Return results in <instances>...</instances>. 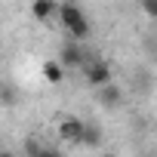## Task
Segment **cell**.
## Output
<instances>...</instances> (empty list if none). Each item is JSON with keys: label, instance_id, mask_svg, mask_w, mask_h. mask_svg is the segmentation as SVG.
I'll return each mask as SVG.
<instances>
[{"label": "cell", "instance_id": "6da1fadb", "mask_svg": "<svg viewBox=\"0 0 157 157\" xmlns=\"http://www.w3.org/2000/svg\"><path fill=\"white\" fill-rule=\"evenodd\" d=\"M59 22H62V28L68 31V37L71 40H86L90 37V31H93V25H90V19H86V13L77 6V3H71V0H65V3H59Z\"/></svg>", "mask_w": 157, "mask_h": 157}, {"label": "cell", "instance_id": "4fadbf2b", "mask_svg": "<svg viewBox=\"0 0 157 157\" xmlns=\"http://www.w3.org/2000/svg\"><path fill=\"white\" fill-rule=\"evenodd\" d=\"M102 157H117V154H102Z\"/></svg>", "mask_w": 157, "mask_h": 157}, {"label": "cell", "instance_id": "ba28073f", "mask_svg": "<svg viewBox=\"0 0 157 157\" xmlns=\"http://www.w3.org/2000/svg\"><path fill=\"white\" fill-rule=\"evenodd\" d=\"M80 145L99 148V145H102V129H99L96 123H86V126H83V136H80Z\"/></svg>", "mask_w": 157, "mask_h": 157}, {"label": "cell", "instance_id": "8fae6325", "mask_svg": "<svg viewBox=\"0 0 157 157\" xmlns=\"http://www.w3.org/2000/svg\"><path fill=\"white\" fill-rule=\"evenodd\" d=\"M37 157H65L59 148H52V145H43L40 151H37Z\"/></svg>", "mask_w": 157, "mask_h": 157}, {"label": "cell", "instance_id": "5bb4252c", "mask_svg": "<svg viewBox=\"0 0 157 157\" xmlns=\"http://www.w3.org/2000/svg\"><path fill=\"white\" fill-rule=\"evenodd\" d=\"M52 3H65V0H52Z\"/></svg>", "mask_w": 157, "mask_h": 157}, {"label": "cell", "instance_id": "5b68a950", "mask_svg": "<svg viewBox=\"0 0 157 157\" xmlns=\"http://www.w3.org/2000/svg\"><path fill=\"white\" fill-rule=\"evenodd\" d=\"M59 16V3L52 0H31V19L34 22H52Z\"/></svg>", "mask_w": 157, "mask_h": 157}, {"label": "cell", "instance_id": "3957f363", "mask_svg": "<svg viewBox=\"0 0 157 157\" xmlns=\"http://www.w3.org/2000/svg\"><path fill=\"white\" fill-rule=\"evenodd\" d=\"M83 126H86V120H80V117H74V114H68V117H62V120H59L56 132H59V139H62V142H71V145H80V136H83Z\"/></svg>", "mask_w": 157, "mask_h": 157}, {"label": "cell", "instance_id": "7c38bea8", "mask_svg": "<svg viewBox=\"0 0 157 157\" xmlns=\"http://www.w3.org/2000/svg\"><path fill=\"white\" fill-rule=\"evenodd\" d=\"M0 157H16V151H10V148H0Z\"/></svg>", "mask_w": 157, "mask_h": 157}, {"label": "cell", "instance_id": "7a4b0ae2", "mask_svg": "<svg viewBox=\"0 0 157 157\" xmlns=\"http://www.w3.org/2000/svg\"><path fill=\"white\" fill-rule=\"evenodd\" d=\"M80 71H83V80H86L93 90H99V86H105V83H111V80H114L111 65H108V62H102V59H90Z\"/></svg>", "mask_w": 157, "mask_h": 157}, {"label": "cell", "instance_id": "30bf717a", "mask_svg": "<svg viewBox=\"0 0 157 157\" xmlns=\"http://www.w3.org/2000/svg\"><path fill=\"white\" fill-rule=\"evenodd\" d=\"M142 13L157 22V0H142Z\"/></svg>", "mask_w": 157, "mask_h": 157}, {"label": "cell", "instance_id": "277c9868", "mask_svg": "<svg viewBox=\"0 0 157 157\" xmlns=\"http://www.w3.org/2000/svg\"><path fill=\"white\" fill-rule=\"evenodd\" d=\"M59 62H62V65H65V71H68V68H83L90 59H86V52L80 49V43L74 40V43H65V46H62Z\"/></svg>", "mask_w": 157, "mask_h": 157}, {"label": "cell", "instance_id": "52a82bcc", "mask_svg": "<svg viewBox=\"0 0 157 157\" xmlns=\"http://www.w3.org/2000/svg\"><path fill=\"white\" fill-rule=\"evenodd\" d=\"M99 102H102L105 108H117V105L123 102L120 86H114V80H111V83H105V86H99Z\"/></svg>", "mask_w": 157, "mask_h": 157}, {"label": "cell", "instance_id": "8992f818", "mask_svg": "<svg viewBox=\"0 0 157 157\" xmlns=\"http://www.w3.org/2000/svg\"><path fill=\"white\" fill-rule=\"evenodd\" d=\"M40 71H43V80H46L49 86H59V83L65 80V74H68L65 65H62L59 59H46V62L40 65Z\"/></svg>", "mask_w": 157, "mask_h": 157}, {"label": "cell", "instance_id": "9c48e42d", "mask_svg": "<svg viewBox=\"0 0 157 157\" xmlns=\"http://www.w3.org/2000/svg\"><path fill=\"white\" fill-rule=\"evenodd\" d=\"M43 148V142L40 139H25V154L28 157H37V151Z\"/></svg>", "mask_w": 157, "mask_h": 157}]
</instances>
